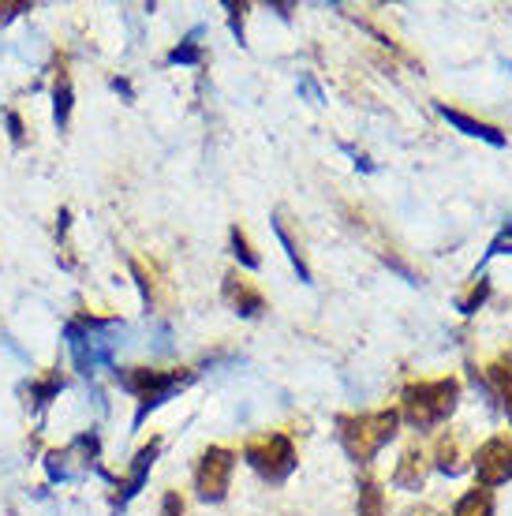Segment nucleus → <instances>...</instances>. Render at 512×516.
Instances as JSON below:
<instances>
[{"mask_svg":"<svg viewBox=\"0 0 512 516\" xmlns=\"http://www.w3.org/2000/svg\"><path fill=\"white\" fill-rule=\"evenodd\" d=\"M157 453H161V438H154L150 445H143L139 453H135V464H131L128 479L120 483V502H128L131 494H139V487L146 483V475H150V468H154Z\"/></svg>","mask_w":512,"mask_h":516,"instance_id":"1a4fd4ad","label":"nucleus"},{"mask_svg":"<svg viewBox=\"0 0 512 516\" xmlns=\"http://www.w3.org/2000/svg\"><path fill=\"white\" fill-rule=\"evenodd\" d=\"M225 300L236 307V315H243V318H255V315H262V307H266V300H262V292H258L243 273H228L225 277Z\"/></svg>","mask_w":512,"mask_h":516,"instance_id":"6e6552de","label":"nucleus"},{"mask_svg":"<svg viewBox=\"0 0 512 516\" xmlns=\"http://www.w3.org/2000/svg\"><path fill=\"white\" fill-rule=\"evenodd\" d=\"M456 401H460V382L456 378L412 382V386L400 393V419H408L419 430H430L453 416Z\"/></svg>","mask_w":512,"mask_h":516,"instance_id":"f03ea898","label":"nucleus"},{"mask_svg":"<svg viewBox=\"0 0 512 516\" xmlns=\"http://www.w3.org/2000/svg\"><path fill=\"white\" fill-rule=\"evenodd\" d=\"M172 64H195L199 60V49L195 45H180V49H172Z\"/></svg>","mask_w":512,"mask_h":516,"instance_id":"a211bd4d","label":"nucleus"},{"mask_svg":"<svg viewBox=\"0 0 512 516\" xmlns=\"http://www.w3.org/2000/svg\"><path fill=\"white\" fill-rule=\"evenodd\" d=\"M19 12H30V4H0V19H12Z\"/></svg>","mask_w":512,"mask_h":516,"instance_id":"6ab92c4d","label":"nucleus"},{"mask_svg":"<svg viewBox=\"0 0 512 516\" xmlns=\"http://www.w3.org/2000/svg\"><path fill=\"white\" fill-rule=\"evenodd\" d=\"M243 460L270 483H285L296 472V445L288 434H258L243 445Z\"/></svg>","mask_w":512,"mask_h":516,"instance_id":"20e7f679","label":"nucleus"},{"mask_svg":"<svg viewBox=\"0 0 512 516\" xmlns=\"http://www.w3.org/2000/svg\"><path fill=\"white\" fill-rule=\"evenodd\" d=\"M232 251H236V258H240V262H243V266H247V270H255V266H258L255 247H251V240H247V232H243L240 225L232 229Z\"/></svg>","mask_w":512,"mask_h":516,"instance_id":"2eb2a0df","label":"nucleus"},{"mask_svg":"<svg viewBox=\"0 0 512 516\" xmlns=\"http://www.w3.org/2000/svg\"><path fill=\"white\" fill-rule=\"evenodd\" d=\"M161 516H184V498H180L176 490H169V494L161 498Z\"/></svg>","mask_w":512,"mask_h":516,"instance_id":"f3484780","label":"nucleus"},{"mask_svg":"<svg viewBox=\"0 0 512 516\" xmlns=\"http://www.w3.org/2000/svg\"><path fill=\"white\" fill-rule=\"evenodd\" d=\"M408 516H438L434 509H415V513H408Z\"/></svg>","mask_w":512,"mask_h":516,"instance_id":"412c9836","label":"nucleus"},{"mask_svg":"<svg viewBox=\"0 0 512 516\" xmlns=\"http://www.w3.org/2000/svg\"><path fill=\"white\" fill-rule=\"evenodd\" d=\"M72 105H75L72 75L60 72V75H57V83H53V120H57V128H60V131L68 128V120H72Z\"/></svg>","mask_w":512,"mask_h":516,"instance_id":"f8f14e48","label":"nucleus"},{"mask_svg":"<svg viewBox=\"0 0 512 516\" xmlns=\"http://www.w3.org/2000/svg\"><path fill=\"white\" fill-rule=\"evenodd\" d=\"M475 479H479V487H501L505 479L512 475V442L509 438H490V442L479 445V453H475Z\"/></svg>","mask_w":512,"mask_h":516,"instance_id":"423d86ee","label":"nucleus"},{"mask_svg":"<svg viewBox=\"0 0 512 516\" xmlns=\"http://www.w3.org/2000/svg\"><path fill=\"white\" fill-rule=\"evenodd\" d=\"M232 472H236V453L225 445H210L195 468V494L202 502H225Z\"/></svg>","mask_w":512,"mask_h":516,"instance_id":"39448f33","label":"nucleus"},{"mask_svg":"<svg viewBox=\"0 0 512 516\" xmlns=\"http://www.w3.org/2000/svg\"><path fill=\"white\" fill-rule=\"evenodd\" d=\"M486 296H490V285H486V281H479V285L471 288L468 296L460 300V311H464V315H471V311H475V307H479V303H483Z\"/></svg>","mask_w":512,"mask_h":516,"instance_id":"dca6fc26","label":"nucleus"},{"mask_svg":"<svg viewBox=\"0 0 512 516\" xmlns=\"http://www.w3.org/2000/svg\"><path fill=\"white\" fill-rule=\"evenodd\" d=\"M453 516H494V494H490L486 487L468 490V494L456 502Z\"/></svg>","mask_w":512,"mask_h":516,"instance_id":"ddd939ff","label":"nucleus"},{"mask_svg":"<svg viewBox=\"0 0 512 516\" xmlns=\"http://www.w3.org/2000/svg\"><path fill=\"white\" fill-rule=\"evenodd\" d=\"M8 128H12V139H15V143H23V120H19L15 113H8Z\"/></svg>","mask_w":512,"mask_h":516,"instance_id":"aec40b11","label":"nucleus"},{"mask_svg":"<svg viewBox=\"0 0 512 516\" xmlns=\"http://www.w3.org/2000/svg\"><path fill=\"white\" fill-rule=\"evenodd\" d=\"M397 427V408H382V412H363V416H341L337 419V438H341L344 453L356 464H370L385 445L397 438Z\"/></svg>","mask_w":512,"mask_h":516,"instance_id":"f257e3e1","label":"nucleus"},{"mask_svg":"<svg viewBox=\"0 0 512 516\" xmlns=\"http://www.w3.org/2000/svg\"><path fill=\"white\" fill-rule=\"evenodd\" d=\"M441 116H445L449 124H456V128L464 131V135H475V139H486V143H494V146H505V135H501L498 128L483 124V120H475V116L456 113V109H449V105H441Z\"/></svg>","mask_w":512,"mask_h":516,"instance_id":"9b49d317","label":"nucleus"},{"mask_svg":"<svg viewBox=\"0 0 512 516\" xmlns=\"http://www.w3.org/2000/svg\"><path fill=\"white\" fill-rule=\"evenodd\" d=\"M430 468H434V460H430L427 449H419V445H412V449H404V457L397 460V472H393V483H397L400 490H423V487H427Z\"/></svg>","mask_w":512,"mask_h":516,"instance_id":"0eeeda50","label":"nucleus"},{"mask_svg":"<svg viewBox=\"0 0 512 516\" xmlns=\"http://www.w3.org/2000/svg\"><path fill=\"white\" fill-rule=\"evenodd\" d=\"M356 516H385V494L374 479H363V483H359Z\"/></svg>","mask_w":512,"mask_h":516,"instance_id":"4468645a","label":"nucleus"},{"mask_svg":"<svg viewBox=\"0 0 512 516\" xmlns=\"http://www.w3.org/2000/svg\"><path fill=\"white\" fill-rule=\"evenodd\" d=\"M120 389H128L131 397H139V416L135 423H143L146 412H154L161 401H169L176 389H184L191 382V371H154V367H124L116 371Z\"/></svg>","mask_w":512,"mask_h":516,"instance_id":"7ed1b4c3","label":"nucleus"},{"mask_svg":"<svg viewBox=\"0 0 512 516\" xmlns=\"http://www.w3.org/2000/svg\"><path fill=\"white\" fill-rule=\"evenodd\" d=\"M434 464H438L445 475H460L464 472V460H468V453H464V445H460V438L456 434H441L438 445H434Z\"/></svg>","mask_w":512,"mask_h":516,"instance_id":"9d476101","label":"nucleus"}]
</instances>
